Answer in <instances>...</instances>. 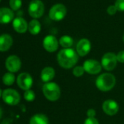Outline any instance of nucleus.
<instances>
[{
  "label": "nucleus",
  "instance_id": "22",
  "mask_svg": "<svg viewBox=\"0 0 124 124\" xmlns=\"http://www.w3.org/2000/svg\"><path fill=\"white\" fill-rule=\"evenodd\" d=\"M24 99L27 101H33L35 99V93L31 90H27L24 93Z\"/></svg>",
  "mask_w": 124,
  "mask_h": 124
},
{
  "label": "nucleus",
  "instance_id": "2",
  "mask_svg": "<svg viewBox=\"0 0 124 124\" xmlns=\"http://www.w3.org/2000/svg\"><path fill=\"white\" fill-rule=\"evenodd\" d=\"M115 82L116 79L112 74L104 73L96 78V85L101 91H109L114 88Z\"/></svg>",
  "mask_w": 124,
  "mask_h": 124
},
{
  "label": "nucleus",
  "instance_id": "30",
  "mask_svg": "<svg viewBox=\"0 0 124 124\" xmlns=\"http://www.w3.org/2000/svg\"><path fill=\"white\" fill-rule=\"evenodd\" d=\"M2 116V109L1 107H0V119H1Z\"/></svg>",
  "mask_w": 124,
  "mask_h": 124
},
{
  "label": "nucleus",
  "instance_id": "20",
  "mask_svg": "<svg viewBox=\"0 0 124 124\" xmlns=\"http://www.w3.org/2000/svg\"><path fill=\"white\" fill-rule=\"evenodd\" d=\"M73 42V39L68 35L62 36L59 39V44L64 48H70V47L72 46Z\"/></svg>",
  "mask_w": 124,
  "mask_h": 124
},
{
  "label": "nucleus",
  "instance_id": "9",
  "mask_svg": "<svg viewBox=\"0 0 124 124\" xmlns=\"http://www.w3.org/2000/svg\"><path fill=\"white\" fill-rule=\"evenodd\" d=\"M5 66L9 72H17L21 68V61L17 55H10L6 59Z\"/></svg>",
  "mask_w": 124,
  "mask_h": 124
},
{
  "label": "nucleus",
  "instance_id": "33",
  "mask_svg": "<svg viewBox=\"0 0 124 124\" xmlns=\"http://www.w3.org/2000/svg\"><path fill=\"white\" fill-rule=\"evenodd\" d=\"M0 2H1V0H0Z\"/></svg>",
  "mask_w": 124,
  "mask_h": 124
},
{
  "label": "nucleus",
  "instance_id": "12",
  "mask_svg": "<svg viewBox=\"0 0 124 124\" xmlns=\"http://www.w3.org/2000/svg\"><path fill=\"white\" fill-rule=\"evenodd\" d=\"M103 111L108 115H115L119 109L118 104L112 99H107L102 104Z\"/></svg>",
  "mask_w": 124,
  "mask_h": 124
},
{
  "label": "nucleus",
  "instance_id": "21",
  "mask_svg": "<svg viewBox=\"0 0 124 124\" xmlns=\"http://www.w3.org/2000/svg\"><path fill=\"white\" fill-rule=\"evenodd\" d=\"M16 80V77L13 73L8 72L5 73L2 77V82L6 85H12Z\"/></svg>",
  "mask_w": 124,
  "mask_h": 124
},
{
  "label": "nucleus",
  "instance_id": "10",
  "mask_svg": "<svg viewBox=\"0 0 124 124\" xmlns=\"http://www.w3.org/2000/svg\"><path fill=\"white\" fill-rule=\"evenodd\" d=\"M18 85L23 90H30L33 85V79L29 73H21L17 78Z\"/></svg>",
  "mask_w": 124,
  "mask_h": 124
},
{
  "label": "nucleus",
  "instance_id": "19",
  "mask_svg": "<svg viewBox=\"0 0 124 124\" xmlns=\"http://www.w3.org/2000/svg\"><path fill=\"white\" fill-rule=\"evenodd\" d=\"M28 29L31 34L37 35L41 31V24L37 20L34 19V20L31 21L30 23H29Z\"/></svg>",
  "mask_w": 124,
  "mask_h": 124
},
{
  "label": "nucleus",
  "instance_id": "28",
  "mask_svg": "<svg viewBox=\"0 0 124 124\" xmlns=\"http://www.w3.org/2000/svg\"><path fill=\"white\" fill-rule=\"evenodd\" d=\"M117 61L120 63H124V50L120 51L117 55Z\"/></svg>",
  "mask_w": 124,
  "mask_h": 124
},
{
  "label": "nucleus",
  "instance_id": "3",
  "mask_svg": "<svg viewBox=\"0 0 124 124\" xmlns=\"http://www.w3.org/2000/svg\"><path fill=\"white\" fill-rule=\"evenodd\" d=\"M42 92L45 98L50 101H57L61 96V89L58 84L53 82L45 83L42 87Z\"/></svg>",
  "mask_w": 124,
  "mask_h": 124
},
{
  "label": "nucleus",
  "instance_id": "8",
  "mask_svg": "<svg viewBox=\"0 0 124 124\" xmlns=\"http://www.w3.org/2000/svg\"><path fill=\"white\" fill-rule=\"evenodd\" d=\"M83 68L85 72L91 75H96L101 72V64L96 60L88 59L86 60L83 64Z\"/></svg>",
  "mask_w": 124,
  "mask_h": 124
},
{
  "label": "nucleus",
  "instance_id": "23",
  "mask_svg": "<svg viewBox=\"0 0 124 124\" xmlns=\"http://www.w3.org/2000/svg\"><path fill=\"white\" fill-rule=\"evenodd\" d=\"M22 5V1L21 0H10V8L13 10H18Z\"/></svg>",
  "mask_w": 124,
  "mask_h": 124
},
{
  "label": "nucleus",
  "instance_id": "15",
  "mask_svg": "<svg viewBox=\"0 0 124 124\" xmlns=\"http://www.w3.org/2000/svg\"><path fill=\"white\" fill-rule=\"evenodd\" d=\"M14 18L13 12L8 8H0V23H8Z\"/></svg>",
  "mask_w": 124,
  "mask_h": 124
},
{
  "label": "nucleus",
  "instance_id": "31",
  "mask_svg": "<svg viewBox=\"0 0 124 124\" xmlns=\"http://www.w3.org/2000/svg\"><path fill=\"white\" fill-rule=\"evenodd\" d=\"M2 91L1 90V88H0V97H1V96H2Z\"/></svg>",
  "mask_w": 124,
  "mask_h": 124
},
{
  "label": "nucleus",
  "instance_id": "32",
  "mask_svg": "<svg viewBox=\"0 0 124 124\" xmlns=\"http://www.w3.org/2000/svg\"><path fill=\"white\" fill-rule=\"evenodd\" d=\"M123 42H124V35H123Z\"/></svg>",
  "mask_w": 124,
  "mask_h": 124
},
{
  "label": "nucleus",
  "instance_id": "7",
  "mask_svg": "<svg viewBox=\"0 0 124 124\" xmlns=\"http://www.w3.org/2000/svg\"><path fill=\"white\" fill-rule=\"evenodd\" d=\"M117 55L114 53H107L101 58V66L107 71L113 70L117 65Z\"/></svg>",
  "mask_w": 124,
  "mask_h": 124
},
{
  "label": "nucleus",
  "instance_id": "11",
  "mask_svg": "<svg viewBox=\"0 0 124 124\" xmlns=\"http://www.w3.org/2000/svg\"><path fill=\"white\" fill-rule=\"evenodd\" d=\"M44 48L50 53L55 52L58 47V41L56 37L53 35H47L43 39Z\"/></svg>",
  "mask_w": 124,
  "mask_h": 124
},
{
  "label": "nucleus",
  "instance_id": "17",
  "mask_svg": "<svg viewBox=\"0 0 124 124\" xmlns=\"http://www.w3.org/2000/svg\"><path fill=\"white\" fill-rule=\"evenodd\" d=\"M55 70L53 68L47 67L44 68L41 72V79L45 83H49L55 77Z\"/></svg>",
  "mask_w": 124,
  "mask_h": 124
},
{
  "label": "nucleus",
  "instance_id": "5",
  "mask_svg": "<svg viewBox=\"0 0 124 124\" xmlns=\"http://www.w3.org/2000/svg\"><path fill=\"white\" fill-rule=\"evenodd\" d=\"M2 99L3 101L9 105H16L20 102L21 96L18 92L14 89L8 88L5 89L2 92Z\"/></svg>",
  "mask_w": 124,
  "mask_h": 124
},
{
  "label": "nucleus",
  "instance_id": "24",
  "mask_svg": "<svg viewBox=\"0 0 124 124\" xmlns=\"http://www.w3.org/2000/svg\"><path fill=\"white\" fill-rule=\"evenodd\" d=\"M72 72H73V75H74L75 77H77V78H80V77H81V76L84 74L85 70H84L83 67L78 66V67H75V68H74V70H73Z\"/></svg>",
  "mask_w": 124,
  "mask_h": 124
},
{
  "label": "nucleus",
  "instance_id": "16",
  "mask_svg": "<svg viewBox=\"0 0 124 124\" xmlns=\"http://www.w3.org/2000/svg\"><path fill=\"white\" fill-rule=\"evenodd\" d=\"M13 26L14 29L18 33L26 32L29 26L26 20L21 17H18L13 20Z\"/></svg>",
  "mask_w": 124,
  "mask_h": 124
},
{
  "label": "nucleus",
  "instance_id": "6",
  "mask_svg": "<svg viewBox=\"0 0 124 124\" xmlns=\"http://www.w3.org/2000/svg\"><path fill=\"white\" fill-rule=\"evenodd\" d=\"M45 11L44 4L40 0H32L29 6V13L34 18L42 17Z\"/></svg>",
  "mask_w": 124,
  "mask_h": 124
},
{
  "label": "nucleus",
  "instance_id": "14",
  "mask_svg": "<svg viewBox=\"0 0 124 124\" xmlns=\"http://www.w3.org/2000/svg\"><path fill=\"white\" fill-rule=\"evenodd\" d=\"M13 38L10 35L4 34L0 35V51L5 52L8 50L13 45Z\"/></svg>",
  "mask_w": 124,
  "mask_h": 124
},
{
  "label": "nucleus",
  "instance_id": "29",
  "mask_svg": "<svg viewBox=\"0 0 124 124\" xmlns=\"http://www.w3.org/2000/svg\"><path fill=\"white\" fill-rule=\"evenodd\" d=\"M87 116H88V117H95L96 111L93 109H89L87 111Z\"/></svg>",
  "mask_w": 124,
  "mask_h": 124
},
{
  "label": "nucleus",
  "instance_id": "1",
  "mask_svg": "<svg viewBox=\"0 0 124 124\" xmlns=\"http://www.w3.org/2000/svg\"><path fill=\"white\" fill-rule=\"evenodd\" d=\"M57 61L61 67L70 69L77 64L78 56L77 53L72 48H64L58 53Z\"/></svg>",
  "mask_w": 124,
  "mask_h": 124
},
{
  "label": "nucleus",
  "instance_id": "26",
  "mask_svg": "<svg viewBox=\"0 0 124 124\" xmlns=\"http://www.w3.org/2000/svg\"><path fill=\"white\" fill-rule=\"evenodd\" d=\"M117 11V8H116V7H115V5H110V6H109V7L107 8V13H108L109 15H110V16L115 15V14L116 13Z\"/></svg>",
  "mask_w": 124,
  "mask_h": 124
},
{
  "label": "nucleus",
  "instance_id": "25",
  "mask_svg": "<svg viewBox=\"0 0 124 124\" xmlns=\"http://www.w3.org/2000/svg\"><path fill=\"white\" fill-rule=\"evenodd\" d=\"M115 6L118 11L124 12V0H116L115 2Z\"/></svg>",
  "mask_w": 124,
  "mask_h": 124
},
{
  "label": "nucleus",
  "instance_id": "13",
  "mask_svg": "<svg viewBox=\"0 0 124 124\" xmlns=\"http://www.w3.org/2000/svg\"><path fill=\"white\" fill-rule=\"evenodd\" d=\"M91 44L87 39H81L77 44V53L80 56H85L91 50Z\"/></svg>",
  "mask_w": 124,
  "mask_h": 124
},
{
  "label": "nucleus",
  "instance_id": "4",
  "mask_svg": "<svg viewBox=\"0 0 124 124\" xmlns=\"http://www.w3.org/2000/svg\"><path fill=\"white\" fill-rule=\"evenodd\" d=\"M67 15V8L62 4H55L49 11V18L55 21H59L64 18Z\"/></svg>",
  "mask_w": 124,
  "mask_h": 124
},
{
  "label": "nucleus",
  "instance_id": "27",
  "mask_svg": "<svg viewBox=\"0 0 124 124\" xmlns=\"http://www.w3.org/2000/svg\"><path fill=\"white\" fill-rule=\"evenodd\" d=\"M84 124H99V123L95 117H88L85 120Z\"/></svg>",
  "mask_w": 124,
  "mask_h": 124
},
{
  "label": "nucleus",
  "instance_id": "18",
  "mask_svg": "<svg viewBox=\"0 0 124 124\" xmlns=\"http://www.w3.org/2000/svg\"><path fill=\"white\" fill-rule=\"evenodd\" d=\"M29 124H48V118L44 114H36L31 117Z\"/></svg>",
  "mask_w": 124,
  "mask_h": 124
}]
</instances>
